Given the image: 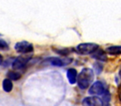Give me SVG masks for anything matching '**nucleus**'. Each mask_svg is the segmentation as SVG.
<instances>
[{
  "label": "nucleus",
  "instance_id": "1",
  "mask_svg": "<svg viewBox=\"0 0 121 106\" xmlns=\"http://www.w3.org/2000/svg\"><path fill=\"white\" fill-rule=\"evenodd\" d=\"M94 80V72L91 69H84L77 76V84L81 89H86L89 87L91 83Z\"/></svg>",
  "mask_w": 121,
  "mask_h": 106
},
{
  "label": "nucleus",
  "instance_id": "2",
  "mask_svg": "<svg viewBox=\"0 0 121 106\" xmlns=\"http://www.w3.org/2000/svg\"><path fill=\"white\" fill-rule=\"evenodd\" d=\"M99 49L96 43H81L76 47V52L80 54H90Z\"/></svg>",
  "mask_w": 121,
  "mask_h": 106
},
{
  "label": "nucleus",
  "instance_id": "3",
  "mask_svg": "<svg viewBox=\"0 0 121 106\" xmlns=\"http://www.w3.org/2000/svg\"><path fill=\"white\" fill-rule=\"evenodd\" d=\"M31 54L29 53H26V54H22L20 56H18L13 62H12V68L14 70H21L23 69L30 60Z\"/></svg>",
  "mask_w": 121,
  "mask_h": 106
},
{
  "label": "nucleus",
  "instance_id": "4",
  "mask_svg": "<svg viewBox=\"0 0 121 106\" xmlns=\"http://www.w3.org/2000/svg\"><path fill=\"white\" fill-rule=\"evenodd\" d=\"M14 49L16 52L20 53H23V54H26V53H30L33 52V45L32 43L28 42V41H19L15 44L14 46Z\"/></svg>",
  "mask_w": 121,
  "mask_h": 106
},
{
  "label": "nucleus",
  "instance_id": "5",
  "mask_svg": "<svg viewBox=\"0 0 121 106\" xmlns=\"http://www.w3.org/2000/svg\"><path fill=\"white\" fill-rule=\"evenodd\" d=\"M104 84L101 82H96L90 86L88 92L91 95H100L104 92Z\"/></svg>",
  "mask_w": 121,
  "mask_h": 106
},
{
  "label": "nucleus",
  "instance_id": "6",
  "mask_svg": "<svg viewBox=\"0 0 121 106\" xmlns=\"http://www.w3.org/2000/svg\"><path fill=\"white\" fill-rule=\"evenodd\" d=\"M84 106H103L102 101L98 97H87L83 101Z\"/></svg>",
  "mask_w": 121,
  "mask_h": 106
},
{
  "label": "nucleus",
  "instance_id": "7",
  "mask_svg": "<svg viewBox=\"0 0 121 106\" xmlns=\"http://www.w3.org/2000/svg\"><path fill=\"white\" fill-rule=\"evenodd\" d=\"M48 61L53 66L62 67V66H65V65L69 64L71 61V59H64V58H60V57H52V58H49Z\"/></svg>",
  "mask_w": 121,
  "mask_h": 106
},
{
  "label": "nucleus",
  "instance_id": "8",
  "mask_svg": "<svg viewBox=\"0 0 121 106\" xmlns=\"http://www.w3.org/2000/svg\"><path fill=\"white\" fill-rule=\"evenodd\" d=\"M77 76H78V74H77L76 70H74V69L68 70V71H67V78L69 80V84H75L77 82Z\"/></svg>",
  "mask_w": 121,
  "mask_h": 106
},
{
  "label": "nucleus",
  "instance_id": "9",
  "mask_svg": "<svg viewBox=\"0 0 121 106\" xmlns=\"http://www.w3.org/2000/svg\"><path fill=\"white\" fill-rule=\"evenodd\" d=\"M2 85H3V89H4L5 92H10L12 90V88H13V84H12L11 80L8 79V78L3 81V84Z\"/></svg>",
  "mask_w": 121,
  "mask_h": 106
},
{
  "label": "nucleus",
  "instance_id": "10",
  "mask_svg": "<svg viewBox=\"0 0 121 106\" xmlns=\"http://www.w3.org/2000/svg\"><path fill=\"white\" fill-rule=\"evenodd\" d=\"M106 52L110 54H121V46H110L106 49Z\"/></svg>",
  "mask_w": 121,
  "mask_h": 106
},
{
  "label": "nucleus",
  "instance_id": "11",
  "mask_svg": "<svg viewBox=\"0 0 121 106\" xmlns=\"http://www.w3.org/2000/svg\"><path fill=\"white\" fill-rule=\"evenodd\" d=\"M93 56L95 57V58H97V59H99V60H102V61H104V60H106V55H105V53L103 52V51H101V50H99V51H96L95 53H93Z\"/></svg>",
  "mask_w": 121,
  "mask_h": 106
},
{
  "label": "nucleus",
  "instance_id": "12",
  "mask_svg": "<svg viewBox=\"0 0 121 106\" xmlns=\"http://www.w3.org/2000/svg\"><path fill=\"white\" fill-rule=\"evenodd\" d=\"M8 79L13 80V81H17L21 78V73L16 72V71H9L8 72Z\"/></svg>",
  "mask_w": 121,
  "mask_h": 106
},
{
  "label": "nucleus",
  "instance_id": "13",
  "mask_svg": "<svg viewBox=\"0 0 121 106\" xmlns=\"http://www.w3.org/2000/svg\"><path fill=\"white\" fill-rule=\"evenodd\" d=\"M8 48H9L8 43L4 40L0 39V50H5V49H8Z\"/></svg>",
  "mask_w": 121,
  "mask_h": 106
},
{
  "label": "nucleus",
  "instance_id": "14",
  "mask_svg": "<svg viewBox=\"0 0 121 106\" xmlns=\"http://www.w3.org/2000/svg\"><path fill=\"white\" fill-rule=\"evenodd\" d=\"M2 61H3V57H2V55L0 54V64L2 63Z\"/></svg>",
  "mask_w": 121,
  "mask_h": 106
},
{
  "label": "nucleus",
  "instance_id": "15",
  "mask_svg": "<svg viewBox=\"0 0 121 106\" xmlns=\"http://www.w3.org/2000/svg\"><path fill=\"white\" fill-rule=\"evenodd\" d=\"M119 100L121 101V87H120V89H119Z\"/></svg>",
  "mask_w": 121,
  "mask_h": 106
},
{
  "label": "nucleus",
  "instance_id": "16",
  "mask_svg": "<svg viewBox=\"0 0 121 106\" xmlns=\"http://www.w3.org/2000/svg\"><path fill=\"white\" fill-rule=\"evenodd\" d=\"M119 76H120V78H121V69H120V71H119Z\"/></svg>",
  "mask_w": 121,
  "mask_h": 106
}]
</instances>
